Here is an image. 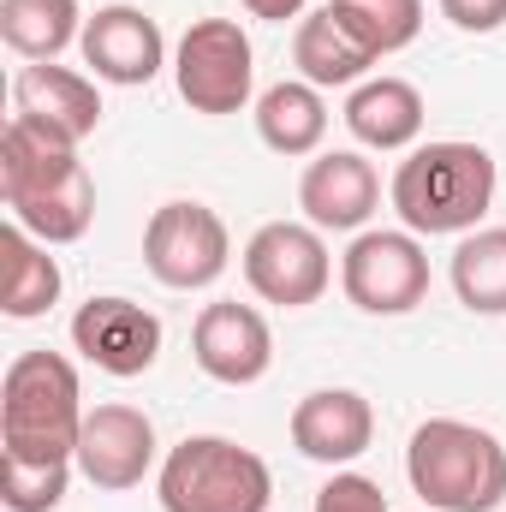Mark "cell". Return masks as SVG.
Returning <instances> with one entry per match:
<instances>
[{"mask_svg":"<svg viewBox=\"0 0 506 512\" xmlns=\"http://www.w3.org/2000/svg\"><path fill=\"white\" fill-rule=\"evenodd\" d=\"M0 203L42 245H78L96 221V179L78 143L12 114L0 131Z\"/></svg>","mask_w":506,"mask_h":512,"instance_id":"cell-1","label":"cell"},{"mask_svg":"<svg viewBox=\"0 0 506 512\" xmlns=\"http://www.w3.org/2000/svg\"><path fill=\"white\" fill-rule=\"evenodd\" d=\"M393 215L405 233L417 239H465L477 233V221L495 203V155L483 143L465 137H441V143H417L399 167H393Z\"/></svg>","mask_w":506,"mask_h":512,"instance_id":"cell-2","label":"cell"},{"mask_svg":"<svg viewBox=\"0 0 506 512\" xmlns=\"http://www.w3.org/2000/svg\"><path fill=\"white\" fill-rule=\"evenodd\" d=\"M84 435V387L72 358L60 352H18L0 382V459L24 465H78Z\"/></svg>","mask_w":506,"mask_h":512,"instance_id":"cell-3","label":"cell"},{"mask_svg":"<svg viewBox=\"0 0 506 512\" xmlns=\"http://www.w3.org/2000/svg\"><path fill=\"white\" fill-rule=\"evenodd\" d=\"M405 477L429 512H495L506 501V447L465 417H429L405 441Z\"/></svg>","mask_w":506,"mask_h":512,"instance_id":"cell-4","label":"cell"},{"mask_svg":"<svg viewBox=\"0 0 506 512\" xmlns=\"http://www.w3.org/2000/svg\"><path fill=\"white\" fill-rule=\"evenodd\" d=\"M161 512H268L274 471L227 435H185L155 471Z\"/></svg>","mask_w":506,"mask_h":512,"instance_id":"cell-5","label":"cell"},{"mask_svg":"<svg viewBox=\"0 0 506 512\" xmlns=\"http://www.w3.org/2000/svg\"><path fill=\"white\" fill-rule=\"evenodd\" d=\"M173 84L191 102V114H239L256 90V54L251 36L233 18H197L179 36L173 54Z\"/></svg>","mask_w":506,"mask_h":512,"instance_id":"cell-6","label":"cell"},{"mask_svg":"<svg viewBox=\"0 0 506 512\" xmlns=\"http://www.w3.org/2000/svg\"><path fill=\"white\" fill-rule=\"evenodd\" d=\"M233 262V239H227V221L209 209V203H161L143 227V268L173 286V292H203L227 274Z\"/></svg>","mask_w":506,"mask_h":512,"instance_id":"cell-7","label":"cell"},{"mask_svg":"<svg viewBox=\"0 0 506 512\" xmlns=\"http://www.w3.org/2000/svg\"><path fill=\"white\" fill-rule=\"evenodd\" d=\"M340 286L364 316H405L429 298V251L417 233H358L340 256Z\"/></svg>","mask_w":506,"mask_h":512,"instance_id":"cell-8","label":"cell"},{"mask_svg":"<svg viewBox=\"0 0 506 512\" xmlns=\"http://www.w3.org/2000/svg\"><path fill=\"white\" fill-rule=\"evenodd\" d=\"M245 280L262 304H280V310H304L328 292L334 280V262L322 245V227H304V221H268L256 227L251 245H245Z\"/></svg>","mask_w":506,"mask_h":512,"instance_id":"cell-9","label":"cell"},{"mask_svg":"<svg viewBox=\"0 0 506 512\" xmlns=\"http://www.w3.org/2000/svg\"><path fill=\"white\" fill-rule=\"evenodd\" d=\"M191 358L209 382L221 387H251L268 376L274 364V334L262 322V310L239 304V298H215L197 310V328H191Z\"/></svg>","mask_w":506,"mask_h":512,"instance_id":"cell-10","label":"cell"},{"mask_svg":"<svg viewBox=\"0 0 506 512\" xmlns=\"http://www.w3.org/2000/svg\"><path fill=\"white\" fill-rule=\"evenodd\" d=\"M72 352L84 364H96L102 376L131 382L161 358V316L131 298H90L72 316Z\"/></svg>","mask_w":506,"mask_h":512,"instance_id":"cell-11","label":"cell"},{"mask_svg":"<svg viewBox=\"0 0 506 512\" xmlns=\"http://www.w3.org/2000/svg\"><path fill=\"white\" fill-rule=\"evenodd\" d=\"M78 48H84V66H90L102 84H126V90L149 84V78L167 66V36H161V24H155L143 6H126V0L96 6V12L84 18Z\"/></svg>","mask_w":506,"mask_h":512,"instance_id":"cell-12","label":"cell"},{"mask_svg":"<svg viewBox=\"0 0 506 512\" xmlns=\"http://www.w3.org/2000/svg\"><path fill=\"white\" fill-rule=\"evenodd\" d=\"M78 471L84 483L126 495L155 471V423L137 405H96L84 411V435H78Z\"/></svg>","mask_w":506,"mask_h":512,"instance_id":"cell-13","label":"cell"},{"mask_svg":"<svg viewBox=\"0 0 506 512\" xmlns=\"http://www.w3.org/2000/svg\"><path fill=\"white\" fill-rule=\"evenodd\" d=\"M376 441V411L352 387H316L292 405V447L316 465H352Z\"/></svg>","mask_w":506,"mask_h":512,"instance_id":"cell-14","label":"cell"},{"mask_svg":"<svg viewBox=\"0 0 506 512\" xmlns=\"http://www.w3.org/2000/svg\"><path fill=\"white\" fill-rule=\"evenodd\" d=\"M376 203H381V179L358 149H328L298 179V209L322 233H358L376 215Z\"/></svg>","mask_w":506,"mask_h":512,"instance_id":"cell-15","label":"cell"},{"mask_svg":"<svg viewBox=\"0 0 506 512\" xmlns=\"http://www.w3.org/2000/svg\"><path fill=\"white\" fill-rule=\"evenodd\" d=\"M12 108L36 126H48L66 143H84L90 131L102 126V90L96 78L72 72V66H54V60H30L18 78H12Z\"/></svg>","mask_w":506,"mask_h":512,"instance_id":"cell-16","label":"cell"},{"mask_svg":"<svg viewBox=\"0 0 506 512\" xmlns=\"http://www.w3.org/2000/svg\"><path fill=\"white\" fill-rule=\"evenodd\" d=\"M346 126L364 149H411L423 131V90L405 78H364L346 96Z\"/></svg>","mask_w":506,"mask_h":512,"instance_id":"cell-17","label":"cell"},{"mask_svg":"<svg viewBox=\"0 0 506 512\" xmlns=\"http://www.w3.org/2000/svg\"><path fill=\"white\" fill-rule=\"evenodd\" d=\"M292 66H298V78L316 84V90H346V84H364V78H370L376 54L334 18V6H322V12H310V18L298 24V36H292Z\"/></svg>","mask_w":506,"mask_h":512,"instance_id":"cell-18","label":"cell"},{"mask_svg":"<svg viewBox=\"0 0 506 512\" xmlns=\"http://www.w3.org/2000/svg\"><path fill=\"white\" fill-rule=\"evenodd\" d=\"M60 304V262L48 256L42 239H30L18 221L0 227V310L12 322L48 316Z\"/></svg>","mask_w":506,"mask_h":512,"instance_id":"cell-19","label":"cell"},{"mask_svg":"<svg viewBox=\"0 0 506 512\" xmlns=\"http://www.w3.org/2000/svg\"><path fill=\"white\" fill-rule=\"evenodd\" d=\"M256 137L274 155H316L328 137V102L304 78H280L256 96Z\"/></svg>","mask_w":506,"mask_h":512,"instance_id":"cell-20","label":"cell"},{"mask_svg":"<svg viewBox=\"0 0 506 512\" xmlns=\"http://www.w3.org/2000/svg\"><path fill=\"white\" fill-rule=\"evenodd\" d=\"M84 36L78 0H0V42L24 60H60Z\"/></svg>","mask_w":506,"mask_h":512,"instance_id":"cell-21","label":"cell"},{"mask_svg":"<svg viewBox=\"0 0 506 512\" xmlns=\"http://www.w3.org/2000/svg\"><path fill=\"white\" fill-rule=\"evenodd\" d=\"M453 292L471 316H506V227H477L453 251Z\"/></svg>","mask_w":506,"mask_h":512,"instance_id":"cell-22","label":"cell"},{"mask_svg":"<svg viewBox=\"0 0 506 512\" xmlns=\"http://www.w3.org/2000/svg\"><path fill=\"white\" fill-rule=\"evenodd\" d=\"M328 6L376 60L411 48L417 30H423V0H328Z\"/></svg>","mask_w":506,"mask_h":512,"instance_id":"cell-23","label":"cell"},{"mask_svg":"<svg viewBox=\"0 0 506 512\" xmlns=\"http://www.w3.org/2000/svg\"><path fill=\"white\" fill-rule=\"evenodd\" d=\"M72 465H24V459H0V501L6 512H54L66 501Z\"/></svg>","mask_w":506,"mask_h":512,"instance_id":"cell-24","label":"cell"},{"mask_svg":"<svg viewBox=\"0 0 506 512\" xmlns=\"http://www.w3.org/2000/svg\"><path fill=\"white\" fill-rule=\"evenodd\" d=\"M310 512H393V507H387L381 483L358 477V471H334V477L322 483V495H316Z\"/></svg>","mask_w":506,"mask_h":512,"instance_id":"cell-25","label":"cell"},{"mask_svg":"<svg viewBox=\"0 0 506 512\" xmlns=\"http://www.w3.org/2000/svg\"><path fill=\"white\" fill-rule=\"evenodd\" d=\"M441 18L459 24L465 36H489L506 24V0H441Z\"/></svg>","mask_w":506,"mask_h":512,"instance_id":"cell-26","label":"cell"},{"mask_svg":"<svg viewBox=\"0 0 506 512\" xmlns=\"http://www.w3.org/2000/svg\"><path fill=\"white\" fill-rule=\"evenodd\" d=\"M251 18H268V24H286V18H298L310 0H239Z\"/></svg>","mask_w":506,"mask_h":512,"instance_id":"cell-27","label":"cell"},{"mask_svg":"<svg viewBox=\"0 0 506 512\" xmlns=\"http://www.w3.org/2000/svg\"><path fill=\"white\" fill-rule=\"evenodd\" d=\"M423 512H429V507H423Z\"/></svg>","mask_w":506,"mask_h":512,"instance_id":"cell-28","label":"cell"}]
</instances>
